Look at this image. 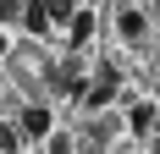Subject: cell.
<instances>
[{"mask_svg": "<svg viewBox=\"0 0 160 154\" xmlns=\"http://www.w3.org/2000/svg\"><path fill=\"white\" fill-rule=\"evenodd\" d=\"M17 127H22V138H50V110L44 105H28Z\"/></svg>", "mask_w": 160, "mask_h": 154, "instance_id": "obj_1", "label": "cell"}, {"mask_svg": "<svg viewBox=\"0 0 160 154\" xmlns=\"http://www.w3.org/2000/svg\"><path fill=\"white\" fill-rule=\"evenodd\" d=\"M111 99H116V72H105V77H99V83H88V88H83V105H111Z\"/></svg>", "mask_w": 160, "mask_h": 154, "instance_id": "obj_2", "label": "cell"}, {"mask_svg": "<svg viewBox=\"0 0 160 154\" xmlns=\"http://www.w3.org/2000/svg\"><path fill=\"white\" fill-rule=\"evenodd\" d=\"M66 33H72V44H88V39H94V11H72Z\"/></svg>", "mask_w": 160, "mask_h": 154, "instance_id": "obj_3", "label": "cell"}, {"mask_svg": "<svg viewBox=\"0 0 160 154\" xmlns=\"http://www.w3.org/2000/svg\"><path fill=\"white\" fill-rule=\"evenodd\" d=\"M22 28H28V33H44V28H50L44 0H28V6H22Z\"/></svg>", "mask_w": 160, "mask_h": 154, "instance_id": "obj_4", "label": "cell"}, {"mask_svg": "<svg viewBox=\"0 0 160 154\" xmlns=\"http://www.w3.org/2000/svg\"><path fill=\"white\" fill-rule=\"evenodd\" d=\"M116 28H122V39H144V17H138V11H122Z\"/></svg>", "mask_w": 160, "mask_h": 154, "instance_id": "obj_5", "label": "cell"}, {"mask_svg": "<svg viewBox=\"0 0 160 154\" xmlns=\"http://www.w3.org/2000/svg\"><path fill=\"white\" fill-rule=\"evenodd\" d=\"M132 132H155V105H132Z\"/></svg>", "mask_w": 160, "mask_h": 154, "instance_id": "obj_6", "label": "cell"}, {"mask_svg": "<svg viewBox=\"0 0 160 154\" xmlns=\"http://www.w3.org/2000/svg\"><path fill=\"white\" fill-rule=\"evenodd\" d=\"M17 149H22V127L0 121V154H17Z\"/></svg>", "mask_w": 160, "mask_h": 154, "instance_id": "obj_7", "label": "cell"}, {"mask_svg": "<svg viewBox=\"0 0 160 154\" xmlns=\"http://www.w3.org/2000/svg\"><path fill=\"white\" fill-rule=\"evenodd\" d=\"M50 22H72V11H78V0H44Z\"/></svg>", "mask_w": 160, "mask_h": 154, "instance_id": "obj_8", "label": "cell"}, {"mask_svg": "<svg viewBox=\"0 0 160 154\" xmlns=\"http://www.w3.org/2000/svg\"><path fill=\"white\" fill-rule=\"evenodd\" d=\"M0 22H22V0H0Z\"/></svg>", "mask_w": 160, "mask_h": 154, "instance_id": "obj_9", "label": "cell"}, {"mask_svg": "<svg viewBox=\"0 0 160 154\" xmlns=\"http://www.w3.org/2000/svg\"><path fill=\"white\" fill-rule=\"evenodd\" d=\"M0 55H6V33H0Z\"/></svg>", "mask_w": 160, "mask_h": 154, "instance_id": "obj_10", "label": "cell"}, {"mask_svg": "<svg viewBox=\"0 0 160 154\" xmlns=\"http://www.w3.org/2000/svg\"><path fill=\"white\" fill-rule=\"evenodd\" d=\"M155 154H160V138H155Z\"/></svg>", "mask_w": 160, "mask_h": 154, "instance_id": "obj_11", "label": "cell"}]
</instances>
